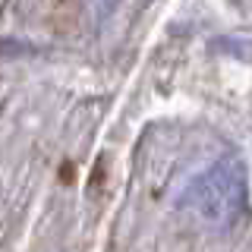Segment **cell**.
<instances>
[{"label":"cell","instance_id":"obj_1","mask_svg":"<svg viewBox=\"0 0 252 252\" xmlns=\"http://www.w3.org/2000/svg\"><path fill=\"white\" fill-rule=\"evenodd\" d=\"M180 202L208 224H233L246 211V167L240 158H218L195 180H189Z\"/></svg>","mask_w":252,"mask_h":252}]
</instances>
